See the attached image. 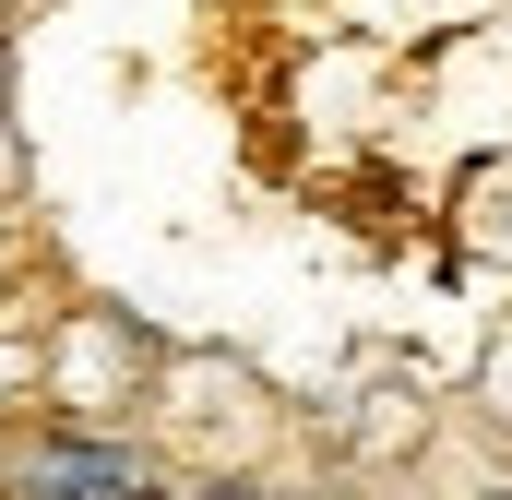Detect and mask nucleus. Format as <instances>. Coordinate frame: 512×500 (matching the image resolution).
<instances>
[{
	"mask_svg": "<svg viewBox=\"0 0 512 500\" xmlns=\"http://www.w3.org/2000/svg\"><path fill=\"white\" fill-rule=\"evenodd\" d=\"M143 477H155V453H131V441H72V429L24 441V489H143Z\"/></svg>",
	"mask_w": 512,
	"mask_h": 500,
	"instance_id": "nucleus-1",
	"label": "nucleus"
}]
</instances>
